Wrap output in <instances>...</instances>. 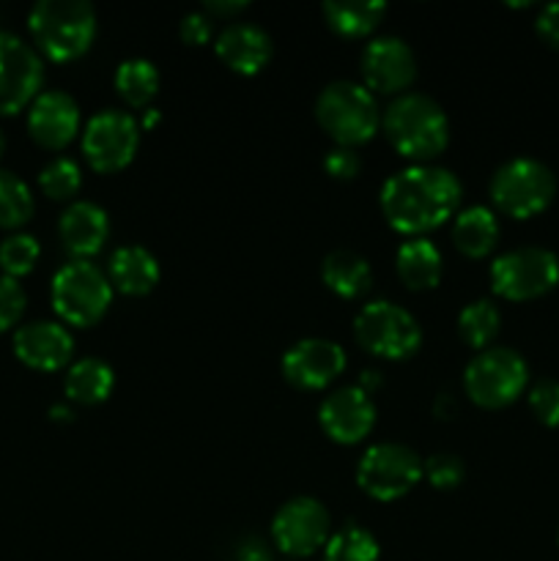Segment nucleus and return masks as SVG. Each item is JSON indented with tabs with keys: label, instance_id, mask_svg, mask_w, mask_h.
<instances>
[{
	"label": "nucleus",
	"instance_id": "f257e3e1",
	"mask_svg": "<svg viewBox=\"0 0 559 561\" xmlns=\"http://www.w3.org/2000/svg\"><path fill=\"white\" fill-rule=\"evenodd\" d=\"M464 186L453 170L442 164L420 162L398 170L389 175L378 192L381 214L389 228L398 233L425 236L427 230L438 228L458 211Z\"/></svg>",
	"mask_w": 559,
	"mask_h": 561
},
{
	"label": "nucleus",
	"instance_id": "f03ea898",
	"mask_svg": "<svg viewBox=\"0 0 559 561\" xmlns=\"http://www.w3.org/2000/svg\"><path fill=\"white\" fill-rule=\"evenodd\" d=\"M381 129L400 157L414 164L438 157L449 142V118L442 104L420 91H406L381 110Z\"/></svg>",
	"mask_w": 559,
	"mask_h": 561
},
{
	"label": "nucleus",
	"instance_id": "7ed1b4c3",
	"mask_svg": "<svg viewBox=\"0 0 559 561\" xmlns=\"http://www.w3.org/2000/svg\"><path fill=\"white\" fill-rule=\"evenodd\" d=\"M96 9L88 0H38L27 14V31L49 60H77L96 38Z\"/></svg>",
	"mask_w": 559,
	"mask_h": 561
},
{
	"label": "nucleus",
	"instance_id": "20e7f679",
	"mask_svg": "<svg viewBox=\"0 0 559 561\" xmlns=\"http://www.w3.org/2000/svg\"><path fill=\"white\" fill-rule=\"evenodd\" d=\"M316 121L343 148H360L381 129V107L365 82L334 80L318 93Z\"/></svg>",
	"mask_w": 559,
	"mask_h": 561
},
{
	"label": "nucleus",
	"instance_id": "39448f33",
	"mask_svg": "<svg viewBox=\"0 0 559 561\" xmlns=\"http://www.w3.org/2000/svg\"><path fill=\"white\" fill-rule=\"evenodd\" d=\"M55 312L71 327H93L113 305V283L93 261H69L49 285Z\"/></svg>",
	"mask_w": 559,
	"mask_h": 561
},
{
	"label": "nucleus",
	"instance_id": "423d86ee",
	"mask_svg": "<svg viewBox=\"0 0 559 561\" xmlns=\"http://www.w3.org/2000/svg\"><path fill=\"white\" fill-rule=\"evenodd\" d=\"M529 383L526 359L513 348L491 345L477 351L464 370V392L480 409H504L524 394Z\"/></svg>",
	"mask_w": 559,
	"mask_h": 561
},
{
	"label": "nucleus",
	"instance_id": "0eeeda50",
	"mask_svg": "<svg viewBox=\"0 0 559 561\" xmlns=\"http://www.w3.org/2000/svg\"><path fill=\"white\" fill-rule=\"evenodd\" d=\"M354 337L378 359L403 362L422 348V327L406 307L395 301H367L354 318Z\"/></svg>",
	"mask_w": 559,
	"mask_h": 561
},
{
	"label": "nucleus",
	"instance_id": "6e6552de",
	"mask_svg": "<svg viewBox=\"0 0 559 561\" xmlns=\"http://www.w3.org/2000/svg\"><path fill=\"white\" fill-rule=\"evenodd\" d=\"M491 201L502 214L529 219L546 211L557 195V179L546 162L532 157H515L499 164L491 175Z\"/></svg>",
	"mask_w": 559,
	"mask_h": 561
},
{
	"label": "nucleus",
	"instance_id": "1a4fd4ad",
	"mask_svg": "<svg viewBox=\"0 0 559 561\" xmlns=\"http://www.w3.org/2000/svg\"><path fill=\"white\" fill-rule=\"evenodd\" d=\"M491 288L502 299L532 301L559 285V257L546 247H515L491 263Z\"/></svg>",
	"mask_w": 559,
	"mask_h": 561
},
{
	"label": "nucleus",
	"instance_id": "9d476101",
	"mask_svg": "<svg viewBox=\"0 0 559 561\" xmlns=\"http://www.w3.org/2000/svg\"><path fill=\"white\" fill-rule=\"evenodd\" d=\"M425 460L398 442L373 444L356 463V485L376 502H395L414 491L422 480Z\"/></svg>",
	"mask_w": 559,
	"mask_h": 561
},
{
	"label": "nucleus",
	"instance_id": "9b49d317",
	"mask_svg": "<svg viewBox=\"0 0 559 561\" xmlns=\"http://www.w3.org/2000/svg\"><path fill=\"white\" fill-rule=\"evenodd\" d=\"M140 121L118 107L96 110L82 129V153L96 173H118L140 148Z\"/></svg>",
	"mask_w": 559,
	"mask_h": 561
},
{
	"label": "nucleus",
	"instance_id": "f8f14e48",
	"mask_svg": "<svg viewBox=\"0 0 559 561\" xmlns=\"http://www.w3.org/2000/svg\"><path fill=\"white\" fill-rule=\"evenodd\" d=\"M332 537L329 510L312 496H294L274 513L272 540L280 553L290 559H307L327 548Z\"/></svg>",
	"mask_w": 559,
	"mask_h": 561
},
{
	"label": "nucleus",
	"instance_id": "ddd939ff",
	"mask_svg": "<svg viewBox=\"0 0 559 561\" xmlns=\"http://www.w3.org/2000/svg\"><path fill=\"white\" fill-rule=\"evenodd\" d=\"M44 82V60L33 44L11 31H0V115L31 107Z\"/></svg>",
	"mask_w": 559,
	"mask_h": 561
},
{
	"label": "nucleus",
	"instance_id": "4468645a",
	"mask_svg": "<svg viewBox=\"0 0 559 561\" xmlns=\"http://www.w3.org/2000/svg\"><path fill=\"white\" fill-rule=\"evenodd\" d=\"M318 422H321L323 433L332 438L334 444H360L376 427V403L373 394L356 383H345L329 392L318 405Z\"/></svg>",
	"mask_w": 559,
	"mask_h": 561
},
{
	"label": "nucleus",
	"instance_id": "2eb2a0df",
	"mask_svg": "<svg viewBox=\"0 0 559 561\" xmlns=\"http://www.w3.org/2000/svg\"><path fill=\"white\" fill-rule=\"evenodd\" d=\"M362 80L373 93L400 96L417 80V55L400 36H376L362 49Z\"/></svg>",
	"mask_w": 559,
	"mask_h": 561
},
{
	"label": "nucleus",
	"instance_id": "dca6fc26",
	"mask_svg": "<svg viewBox=\"0 0 559 561\" xmlns=\"http://www.w3.org/2000/svg\"><path fill=\"white\" fill-rule=\"evenodd\" d=\"M343 345L329 337L296 340L283 354V376L290 387L316 392L327 389L345 370Z\"/></svg>",
	"mask_w": 559,
	"mask_h": 561
},
{
	"label": "nucleus",
	"instance_id": "f3484780",
	"mask_svg": "<svg viewBox=\"0 0 559 561\" xmlns=\"http://www.w3.org/2000/svg\"><path fill=\"white\" fill-rule=\"evenodd\" d=\"M27 131L42 148L60 151L80 131V104L60 88H47L27 107Z\"/></svg>",
	"mask_w": 559,
	"mask_h": 561
},
{
	"label": "nucleus",
	"instance_id": "a211bd4d",
	"mask_svg": "<svg viewBox=\"0 0 559 561\" xmlns=\"http://www.w3.org/2000/svg\"><path fill=\"white\" fill-rule=\"evenodd\" d=\"M14 354L22 365L33 370L53 373L69 365L75 354V337L58 321L22 323L14 332Z\"/></svg>",
	"mask_w": 559,
	"mask_h": 561
},
{
	"label": "nucleus",
	"instance_id": "6ab92c4d",
	"mask_svg": "<svg viewBox=\"0 0 559 561\" xmlns=\"http://www.w3.org/2000/svg\"><path fill=\"white\" fill-rule=\"evenodd\" d=\"M214 53L236 75L252 77L274 58V42L269 31L255 22H233L225 25L214 38Z\"/></svg>",
	"mask_w": 559,
	"mask_h": 561
},
{
	"label": "nucleus",
	"instance_id": "aec40b11",
	"mask_svg": "<svg viewBox=\"0 0 559 561\" xmlns=\"http://www.w3.org/2000/svg\"><path fill=\"white\" fill-rule=\"evenodd\" d=\"M58 236L71 261H91L110 239V214L93 201H71L58 219Z\"/></svg>",
	"mask_w": 559,
	"mask_h": 561
},
{
	"label": "nucleus",
	"instance_id": "412c9836",
	"mask_svg": "<svg viewBox=\"0 0 559 561\" xmlns=\"http://www.w3.org/2000/svg\"><path fill=\"white\" fill-rule=\"evenodd\" d=\"M107 277L113 290L124 296H146L159 285L162 268L153 252L140 244H124L113 250L107 261Z\"/></svg>",
	"mask_w": 559,
	"mask_h": 561
},
{
	"label": "nucleus",
	"instance_id": "4be33fe9",
	"mask_svg": "<svg viewBox=\"0 0 559 561\" xmlns=\"http://www.w3.org/2000/svg\"><path fill=\"white\" fill-rule=\"evenodd\" d=\"M395 268H398V277L406 288L431 290L436 288L444 272L442 250L427 236L406 239L395 255Z\"/></svg>",
	"mask_w": 559,
	"mask_h": 561
},
{
	"label": "nucleus",
	"instance_id": "5701e85b",
	"mask_svg": "<svg viewBox=\"0 0 559 561\" xmlns=\"http://www.w3.org/2000/svg\"><path fill=\"white\" fill-rule=\"evenodd\" d=\"M321 279L340 299H360L373 288V268L354 250H332L321 263Z\"/></svg>",
	"mask_w": 559,
	"mask_h": 561
},
{
	"label": "nucleus",
	"instance_id": "b1692460",
	"mask_svg": "<svg viewBox=\"0 0 559 561\" xmlns=\"http://www.w3.org/2000/svg\"><path fill=\"white\" fill-rule=\"evenodd\" d=\"M499 241V219L488 206H469L455 214L453 244L466 257L491 255Z\"/></svg>",
	"mask_w": 559,
	"mask_h": 561
},
{
	"label": "nucleus",
	"instance_id": "393cba45",
	"mask_svg": "<svg viewBox=\"0 0 559 561\" xmlns=\"http://www.w3.org/2000/svg\"><path fill=\"white\" fill-rule=\"evenodd\" d=\"M115 373L99 356H82L66 370L64 392L71 403L80 405H99L113 394Z\"/></svg>",
	"mask_w": 559,
	"mask_h": 561
},
{
	"label": "nucleus",
	"instance_id": "a878e982",
	"mask_svg": "<svg viewBox=\"0 0 559 561\" xmlns=\"http://www.w3.org/2000/svg\"><path fill=\"white\" fill-rule=\"evenodd\" d=\"M321 11L327 16V25L338 36L362 38L381 25L387 3L381 0H327Z\"/></svg>",
	"mask_w": 559,
	"mask_h": 561
},
{
	"label": "nucleus",
	"instance_id": "bb28decb",
	"mask_svg": "<svg viewBox=\"0 0 559 561\" xmlns=\"http://www.w3.org/2000/svg\"><path fill=\"white\" fill-rule=\"evenodd\" d=\"M113 85L115 91H118V96L124 99L129 107L148 110L151 107L153 96L159 93V85H162V75H159L153 60L126 58L121 60L118 69H115Z\"/></svg>",
	"mask_w": 559,
	"mask_h": 561
},
{
	"label": "nucleus",
	"instance_id": "cd10ccee",
	"mask_svg": "<svg viewBox=\"0 0 559 561\" xmlns=\"http://www.w3.org/2000/svg\"><path fill=\"white\" fill-rule=\"evenodd\" d=\"M499 329H502V312H499V307L493 305L491 299L469 301V305L458 312V334L469 348H491Z\"/></svg>",
	"mask_w": 559,
	"mask_h": 561
},
{
	"label": "nucleus",
	"instance_id": "c85d7f7f",
	"mask_svg": "<svg viewBox=\"0 0 559 561\" xmlns=\"http://www.w3.org/2000/svg\"><path fill=\"white\" fill-rule=\"evenodd\" d=\"M381 548L378 540L360 524H345L329 537L323 548V561H378Z\"/></svg>",
	"mask_w": 559,
	"mask_h": 561
},
{
	"label": "nucleus",
	"instance_id": "c756f323",
	"mask_svg": "<svg viewBox=\"0 0 559 561\" xmlns=\"http://www.w3.org/2000/svg\"><path fill=\"white\" fill-rule=\"evenodd\" d=\"M36 211V201L25 181L11 170H0V228H22Z\"/></svg>",
	"mask_w": 559,
	"mask_h": 561
},
{
	"label": "nucleus",
	"instance_id": "7c9ffc66",
	"mask_svg": "<svg viewBox=\"0 0 559 561\" xmlns=\"http://www.w3.org/2000/svg\"><path fill=\"white\" fill-rule=\"evenodd\" d=\"M38 186L53 201H71L82 186V170L71 157H55L38 173Z\"/></svg>",
	"mask_w": 559,
	"mask_h": 561
},
{
	"label": "nucleus",
	"instance_id": "2f4dec72",
	"mask_svg": "<svg viewBox=\"0 0 559 561\" xmlns=\"http://www.w3.org/2000/svg\"><path fill=\"white\" fill-rule=\"evenodd\" d=\"M38 255H42V247L31 233H11L0 241V268L5 277L20 279L31 274L38 263Z\"/></svg>",
	"mask_w": 559,
	"mask_h": 561
},
{
	"label": "nucleus",
	"instance_id": "473e14b6",
	"mask_svg": "<svg viewBox=\"0 0 559 561\" xmlns=\"http://www.w3.org/2000/svg\"><path fill=\"white\" fill-rule=\"evenodd\" d=\"M422 477L433 488H438V491H453V488H458L466 480V463L453 453H436L425 458Z\"/></svg>",
	"mask_w": 559,
	"mask_h": 561
},
{
	"label": "nucleus",
	"instance_id": "72a5a7b5",
	"mask_svg": "<svg viewBox=\"0 0 559 561\" xmlns=\"http://www.w3.org/2000/svg\"><path fill=\"white\" fill-rule=\"evenodd\" d=\"M529 409L537 422L546 427H559V381L557 378H540L529 389Z\"/></svg>",
	"mask_w": 559,
	"mask_h": 561
},
{
	"label": "nucleus",
	"instance_id": "f704fd0d",
	"mask_svg": "<svg viewBox=\"0 0 559 561\" xmlns=\"http://www.w3.org/2000/svg\"><path fill=\"white\" fill-rule=\"evenodd\" d=\"M25 307H27V296H25V288L20 285V279L0 274V332L16 327V321L22 318Z\"/></svg>",
	"mask_w": 559,
	"mask_h": 561
},
{
	"label": "nucleus",
	"instance_id": "c9c22d12",
	"mask_svg": "<svg viewBox=\"0 0 559 561\" xmlns=\"http://www.w3.org/2000/svg\"><path fill=\"white\" fill-rule=\"evenodd\" d=\"M323 170H327L334 181H354L362 170L360 151H356V148L334 146L332 151L323 157Z\"/></svg>",
	"mask_w": 559,
	"mask_h": 561
},
{
	"label": "nucleus",
	"instance_id": "e433bc0d",
	"mask_svg": "<svg viewBox=\"0 0 559 561\" xmlns=\"http://www.w3.org/2000/svg\"><path fill=\"white\" fill-rule=\"evenodd\" d=\"M179 33H181V38H184L186 44H195V47H201V44L212 42L214 20L203 9L186 11V14L181 16Z\"/></svg>",
	"mask_w": 559,
	"mask_h": 561
},
{
	"label": "nucleus",
	"instance_id": "4c0bfd02",
	"mask_svg": "<svg viewBox=\"0 0 559 561\" xmlns=\"http://www.w3.org/2000/svg\"><path fill=\"white\" fill-rule=\"evenodd\" d=\"M535 31L548 47L559 49V3L543 5L540 14H537L535 20Z\"/></svg>",
	"mask_w": 559,
	"mask_h": 561
},
{
	"label": "nucleus",
	"instance_id": "58836bf2",
	"mask_svg": "<svg viewBox=\"0 0 559 561\" xmlns=\"http://www.w3.org/2000/svg\"><path fill=\"white\" fill-rule=\"evenodd\" d=\"M236 561H274L272 548L261 537H247L236 548Z\"/></svg>",
	"mask_w": 559,
	"mask_h": 561
},
{
	"label": "nucleus",
	"instance_id": "ea45409f",
	"mask_svg": "<svg viewBox=\"0 0 559 561\" xmlns=\"http://www.w3.org/2000/svg\"><path fill=\"white\" fill-rule=\"evenodd\" d=\"M250 9L247 0H206L203 3V11H206L212 20H228V16L241 14V11Z\"/></svg>",
	"mask_w": 559,
	"mask_h": 561
},
{
	"label": "nucleus",
	"instance_id": "a19ab883",
	"mask_svg": "<svg viewBox=\"0 0 559 561\" xmlns=\"http://www.w3.org/2000/svg\"><path fill=\"white\" fill-rule=\"evenodd\" d=\"M381 383H384L381 373H378V370H362V376H360V381H356V387H362L367 394H373L378 387H381Z\"/></svg>",
	"mask_w": 559,
	"mask_h": 561
},
{
	"label": "nucleus",
	"instance_id": "79ce46f5",
	"mask_svg": "<svg viewBox=\"0 0 559 561\" xmlns=\"http://www.w3.org/2000/svg\"><path fill=\"white\" fill-rule=\"evenodd\" d=\"M433 411H436V416H442V420H449V416L458 411V403L455 400H449L447 394H438L436 405H433Z\"/></svg>",
	"mask_w": 559,
	"mask_h": 561
},
{
	"label": "nucleus",
	"instance_id": "37998d69",
	"mask_svg": "<svg viewBox=\"0 0 559 561\" xmlns=\"http://www.w3.org/2000/svg\"><path fill=\"white\" fill-rule=\"evenodd\" d=\"M159 121H162V110H157V107H148V110H142L140 129H148V131H151L153 126L159 124Z\"/></svg>",
	"mask_w": 559,
	"mask_h": 561
},
{
	"label": "nucleus",
	"instance_id": "c03bdc74",
	"mask_svg": "<svg viewBox=\"0 0 559 561\" xmlns=\"http://www.w3.org/2000/svg\"><path fill=\"white\" fill-rule=\"evenodd\" d=\"M49 416H53L55 422H71V420H75V411H71L69 405H60V403H55L53 409H49Z\"/></svg>",
	"mask_w": 559,
	"mask_h": 561
},
{
	"label": "nucleus",
	"instance_id": "a18cd8bd",
	"mask_svg": "<svg viewBox=\"0 0 559 561\" xmlns=\"http://www.w3.org/2000/svg\"><path fill=\"white\" fill-rule=\"evenodd\" d=\"M3 151H5V135L3 129H0V157H3Z\"/></svg>",
	"mask_w": 559,
	"mask_h": 561
},
{
	"label": "nucleus",
	"instance_id": "49530a36",
	"mask_svg": "<svg viewBox=\"0 0 559 561\" xmlns=\"http://www.w3.org/2000/svg\"><path fill=\"white\" fill-rule=\"evenodd\" d=\"M557 540H559V535H557Z\"/></svg>",
	"mask_w": 559,
	"mask_h": 561
}]
</instances>
